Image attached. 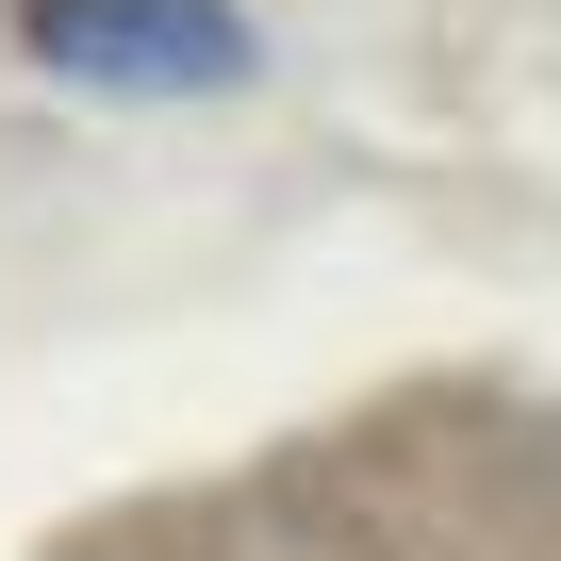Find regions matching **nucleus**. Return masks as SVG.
Segmentation results:
<instances>
[{
    "label": "nucleus",
    "instance_id": "f257e3e1",
    "mask_svg": "<svg viewBox=\"0 0 561 561\" xmlns=\"http://www.w3.org/2000/svg\"><path fill=\"white\" fill-rule=\"evenodd\" d=\"M18 50L100 100H215L248 83V0H18Z\"/></svg>",
    "mask_w": 561,
    "mask_h": 561
}]
</instances>
